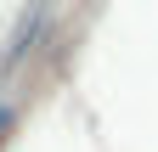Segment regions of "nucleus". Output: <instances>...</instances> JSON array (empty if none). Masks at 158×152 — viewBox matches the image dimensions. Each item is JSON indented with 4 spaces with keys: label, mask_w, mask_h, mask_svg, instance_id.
Masks as SVG:
<instances>
[{
    "label": "nucleus",
    "mask_w": 158,
    "mask_h": 152,
    "mask_svg": "<svg viewBox=\"0 0 158 152\" xmlns=\"http://www.w3.org/2000/svg\"><path fill=\"white\" fill-rule=\"evenodd\" d=\"M6 130H11V107H0V135H6Z\"/></svg>",
    "instance_id": "obj_1"
}]
</instances>
